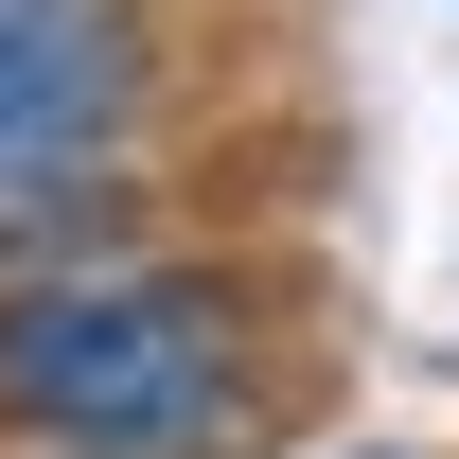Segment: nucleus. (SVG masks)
Masks as SVG:
<instances>
[{"label": "nucleus", "mask_w": 459, "mask_h": 459, "mask_svg": "<svg viewBox=\"0 0 459 459\" xmlns=\"http://www.w3.org/2000/svg\"><path fill=\"white\" fill-rule=\"evenodd\" d=\"M142 124H160L142 0H0V283L54 247H107Z\"/></svg>", "instance_id": "f03ea898"}, {"label": "nucleus", "mask_w": 459, "mask_h": 459, "mask_svg": "<svg viewBox=\"0 0 459 459\" xmlns=\"http://www.w3.org/2000/svg\"><path fill=\"white\" fill-rule=\"evenodd\" d=\"M336 459H406V442H336Z\"/></svg>", "instance_id": "7ed1b4c3"}, {"label": "nucleus", "mask_w": 459, "mask_h": 459, "mask_svg": "<svg viewBox=\"0 0 459 459\" xmlns=\"http://www.w3.org/2000/svg\"><path fill=\"white\" fill-rule=\"evenodd\" d=\"M247 283L177 247H54L0 283V442L36 459H247Z\"/></svg>", "instance_id": "f257e3e1"}]
</instances>
